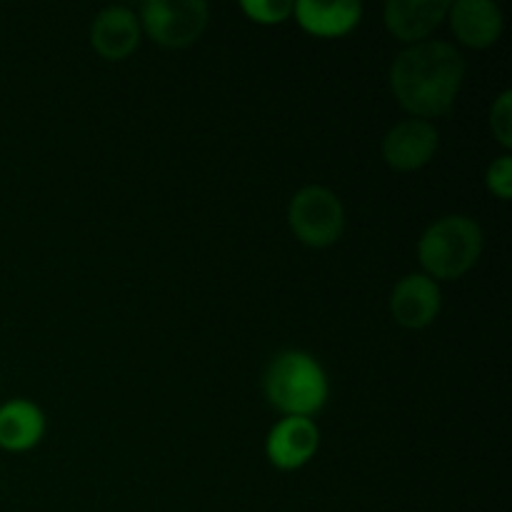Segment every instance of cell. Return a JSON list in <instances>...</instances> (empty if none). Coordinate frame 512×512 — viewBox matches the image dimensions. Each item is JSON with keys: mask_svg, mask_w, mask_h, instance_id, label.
Listing matches in <instances>:
<instances>
[{"mask_svg": "<svg viewBox=\"0 0 512 512\" xmlns=\"http://www.w3.org/2000/svg\"><path fill=\"white\" fill-rule=\"evenodd\" d=\"M483 253V228L468 215L435 220L418 243V260L433 280H458L475 268Z\"/></svg>", "mask_w": 512, "mask_h": 512, "instance_id": "3957f363", "label": "cell"}, {"mask_svg": "<svg viewBox=\"0 0 512 512\" xmlns=\"http://www.w3.org/2000/svg\"><path fill=\"white\" fill-rule=\"evenodd\" d=\"M465 80V58L455 45L423 40L405 48L390 65V90L413 118L450 113Z\"/></svg>", "mask_w": 512, "mask_h": 512, "instance_id": "6da1fadb", "label": "cell"}, {"mask_svg": "<svg viewBox=\"0 0 512 512\" xmlns=\"http://www.w3.org/2000/svg\"><path fill=\"white\" fill-rule=\"evenodd\" d=\"M490 130L503 148H512V93L505 90L490 110Z\"/></svg>", "mask_w": 512, "mask_h": 512, "instance_id": "9a60e30c", "label": "cell"}, {"mask_svg": "<svg viewBox=\"0 0 512 512\" xmlns=\"http://www.w3.org/2000/svg\"><path fill=\"white\" fill-rule=\"evenodd\" d=\"M455 38L475 50L490 48L503 33V13L490 0H458L448 10Z\"/></svg>", "mask_w": 512, "mask_h": 512, "instance_id": "8fae6325", "label": "cell"}, {"mask_svg": "<svg viewBox=\"0 0 512 512\" xmlns=\"http://www.w3.org/2000/svg\"><path fill=\"white\" fill-rule=\"evenodd\" d=\"M485 183L493 195L500 200H508L512 195V158L510 155H500L490 163L488 173H485Z\"/></svg>", "mask_w": 512, "mask_h": 512, "instance_id": "2e32d148", "label": "cell"}, {"mask_svg": "<svg viewBox=\"0 0 512 512\" xmlns=\"http://www.w3.org/2000/svg\"><path fill=\"white\" fill-rule=\"evenodd\" d=\"M140 28L138 15L123 5H110L95 15L90 25V43L95 53L105 60H125L140 45Z\"/></svg>", "mask_w": 512, "mask_h": 512, "instance_id": "30bf717a", "label": "cell"}, {"mask_svg": "<svg viewBox=\"0 0 512 512\" xmlns=\"http://www.w3.org/2000/svg\"><path fill=\"white\" fill-rule=\"evenodd\" d=\"M268 403L285 418H310L328 403L330 383L323 365L305 350H283L263 375Z\"/></svg>", "mask_w": 512, "mask_h": 512, "instance_id": "7a4b0ae2", "label": "cell"}, {"mask_svg": "<svg viewBox=\"0 0 512 512\" xmlns=\"http://www.w3.org/2000/svg\"><path fill=\"white\" fill-rule=\"evenodd\" d=\"M448 0H390L383 8L385 28L400 43L418 45L448 18Z\"/></svg>", "mask_w": 512, "mask_h": 512, "instance_id": "9c48e42d", "label": "cell"}, {"mask_svg": "<svg viewBox=\"0 0 512 512\" xmlns=\"http://www.w3.org/2000/svg\"><path fill=\"white\" fill-rule=\"evenodd\" d=\"M440 305H443V295H440L438 283L425 273L405 275L390 295V313L395 323L410 330L428 328L438 318Z\"/></svg>", "mask_w": 512, "mask_h": 512, "instance_id": "52a82bcc", "label": "cell"}, {"mask_svg": "<svg viewBox=\"0 0 512 512\" xmlns=\"http://www.w3.org/2000/svg\"><path fill=\"white\" fill-rule=\"evenodd\" d=\"M203 0H148L140 8V28L163 48H188L208 28Z\"/></svg>", "mask_w": 512, "mask_h": 512, "instance_id": "5b68a950", "label": "cell"}, {"mask_svg": "<svg viewBox=\"0 0 512 512\" xmlns=\"http://www.w3.org/2000/svg\"><path fill=\"white\" fill-rule=\"evenodd\" d=\"M288 223L295 238L308 248H328L345 230V208L333 190L308 185L298 190L288 205Z\"/></svg>", "mask_w": 512, "mask_h": 512, "instance_id": "277c9868", "label": "cell"}, {"mask_svg": "<svg viewBox=\"0 0 512 512\" xmlns=\"http://www.w3.org/2000/svg\"><path fill=\"white\" fill-rule=\"evenodd\" d=\"M320 433L310 418H283L265 440V455L278 470H298L318 453Z\"/></svg>", "mask_w": 512, "mask_h": 512, "instance_id": "ba28073f", "label": "cell"}, {"mask_svg": "<svg viewBox=\"0 0 512 512\" xmlns=\"http://www.w3.org/2000/svg\"><path fill=\"white\" fill-rule=\"evenodd\" d=\"M45 435V415L30 400H8L0 405V448L25 453L35 448Z\"/></svg>", "mask_w": 512, "mask_h": 512, "instance_id": "4fadbf2b", "label": "cell"}, {"mask_svg": "<svg viewBox=\"0 0 512 512\" xmlns=\"http://www.w3.org/2000/svg\"><path fill=\"white\" fill-rule=\"evenodd\" d=\"M240 8L253 23L278 25L293 15L295 3H290V0H243Z\"/></svg>", "mask_w": 512, "mask_h": 512, "instance_id": "5bb4252c", "label": "cell"}, {"mask_svg": "<svg viewBox=\"0 0 512 512\" xmlns=\"http://www.w3.org/2000/svg\"><path fill=\"white\" fill-rule=\"evenodd\" d=\"M293 15L305 33L318 35V38H340L360 23L363 5L355 0H343V3L303 0V3H295Z\"/></svg>", "mask_w": 512, "mask_h": 512, "instance_id": "7c38bea8", "label": "cell"}, {"mask_svg": "<svg viewBox=\"0 0 512 512\" xmlns=\"http://www.w3.org/2000/svg\"><path fill=\"white\" fill-rule=\"evenodd\" d=\"M440 135L430 120L410 118L390 128L383 138V158L400 173L420 170L438 153Z\"/></svg>", "mask_w": 512, "mask_h": 512, "instance_id": "8992f818", "label": "cell"}]
</instances>
